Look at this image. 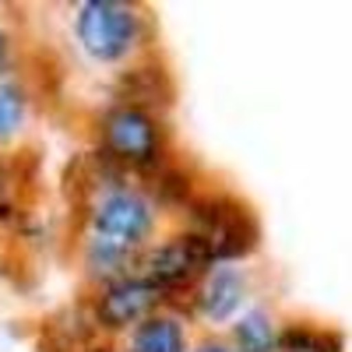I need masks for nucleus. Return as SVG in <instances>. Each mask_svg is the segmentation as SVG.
Segmentation results:
<instances>
[{
    "label": "nucleus",
    "instance_id": "nucleus-3",
    "mask_svg": "<svg viewBox=\"0 0 352 352\" xmlns=\"http://www.w3.org/2000/svg\"><path fill=\"white\" fill-rule=\"evenodd\" d=\"M152 226H155V212L138 190H109L92 212V229H96L92 243L131 254L134 247L148 240Z\"/></svg>",
    "mask_w": 352,
    "mask_h": 352
},
{
    "label": "nucleus",
    "instance_id": "nucleus-10",
    "mask_svg": "<svg viewBox=\"0 0 352 352\" xmlns=\"http://www.w3.org/2000/svg\"><path fill=\"white\" fill-rule=\"evenodd\" d=\"M272 352H338V342L324 331H310V328H292L285 331Z\"/></svg>",
    "mask_w": 352,
    "mask_h": 352
},
{
    "label": "nucleus",
    "instance_id": "nucleus-7",
    "mask_svg": "<svg viewBox=\"0 0 352 352\" xmlns=\"http://www.w3.org/2000/svg\"><path fill=\"white\" fill-rule=\"evenodd\" d=\"M201 310L212 320H226L229 314H236V307L243 303V278L232 268H215L201 289Z\"/></svg>",
    "mask_w": 352,
    "mask_h": 352
},
{
    "label": "nucleus",
    "instance_id": "nucleus-12",
    "mask_svg": "<svg viewBox=\"0 0 352 352\" xmlns=\"http://www.w3.org/2000/svg\"><path fill=\"white\" fill-rule=\"evenodd\" d=\"M197 352H229V349H222V345H201Z\"/></svg>",
    "mask_w": 352,
    "mask_h": 352
},
{
    "label": "nucleus",
    "instance_id": "nucleus-11",
    "mask_svg": "<svg viewBox=\"0 0 352 352\" xmlns=\"http://www.w3.org/2000/svg\"><path fill=\"white\" fill-rule=\"evenodd\" d=\"M21 116H25V99L14 85L8 81H0V138H8L18 131L21 124Z\"/></svg>",
    "mask_w": 352,
    "mask_h": 352
},
{
    "label": "nucleus",
    "instance_id": "nucleus-13",
    "mask_svg": "<svg viewBox=\"0 0 352 352\" xmlns=\"http://www.w3.org/2000/svg\"><path fill=\"white\" fill-rule=\"evenodd\" d=\"M4 53H8V39H4V32H0V64H4Z\"/></svg>",
    "mask_w": 352,
    "mask_h": 352
},
{
    "label": "nucleus",
    "instance_id": "nucleus-5",
    "mask_svg": "<svg viewBox=\"0 0 352 352\" xmlns=\"http://www.w3.org/2000/svg\"><path fill=\"white\" fill-rule=\"evenodd\" d=\"M208 264L212 261L204 257V250L184 232V236H176V240H169V243H162V247L144 254L138 278L152 282L155 289H180V285L194 282L204 268H208Z\"/></svg>",
    "mask_w": 352,
    "mask_h": 352
},
{
    "label": "nucleus",
    "instance_id": "nucleus-2",
    "mask_svg": "<svg viewBox=\"0 0 352 352\" xmlns=\"http://www.w3.org/2000/svg\"><path fill=\"white\" fill-rule=\"evenodd\" d=\"M141 14L116 0H88L78 11V39L96 60H124L138 46Z\"/></svg>",
    "mask_w": 352,
    "mask_h": 352
},
{
    "label": "nucleus",
    "instance_id": "nucleus-9",
    "mask_svg": "<svg viewBox=\"0 0 352 352\" xmlns=\"http://www.w3.org/2000/svg\"><path fill=\"white\" fill-rule=\"evenodd\" d=\"M275 328H272V317L268 314H247L240 324H236V345L240 352H272L275 349Z\"/></svg>",
    "mask_w": 352,
    "mask_h": 352
},
{
    "label": "nucleus",
    "instance_id": "nucleus-4",
    "mask_svg": "<svg viewBox=\"0 0 352 352\" xmlns=\"http://www.w3.org/2000/svg\"><path fill=\"white\" fill-rule=\"evenodd\" d=\"M102 144L113 159L131 166H152L162 152V131L148 109L116 106L102 116Z\"/></svg>",
    "mask_w": 352,
    "mask_h": 352
},
{
    "label": "nucleus",
    "instance_id": "nucleus-8",
    "mask_svg": "<svg viewBox=\"0 0 352 352\" xmlns=\"http://www.w3.org/2000/svg\"><path fill=\"white\" fill-rule=\"evenodd\" d=\"M131 352H187V335L180 328V320L173 317H148L141 320Z\"/></svg>",
    "mask_w": 352,
    "mask_h": 352
},
{
    "label": "nucleus",
    "instance_id": "nucleus-1",
    "mask_svg": "<svg viewBox=\"0 0 352 352\" xmlns=\"http://www.w3.org/2000/svg\"><path fill=\"white\" fill-rule=\"evenodd\" d=\"M187 236L204 250L208 261H232V257H243L254 247L257 226L240 201L204 197L190 212V232Z\"/></svg>",
    "mask_w": 352,
    "mask_h": 352
},
{
    "label": "nucleus",
    "instance_id": "nucleus-6",
    "mask_svg": "<svg viewBox=\"0 0 352 352\" xmlns=\"http://www.w3.org/2000/svg\"><path fill=\"white\" fill-rule=\"evenodd\" d=\"M162 303V289L144 278H116L102 289L96 314L106 328H131L138 320H148L152 310Z\"/></svg>",
    "mask_w": 352,
    "mask_h": 352
}]
</instances>
